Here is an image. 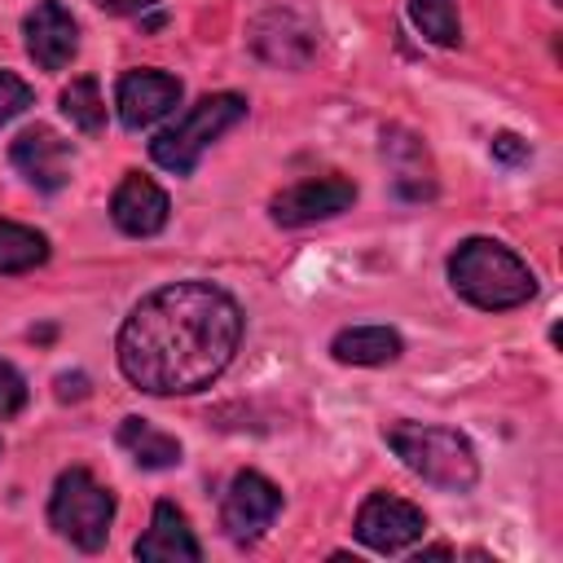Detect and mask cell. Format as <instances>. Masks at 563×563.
Wrapping results in <instances>:
<instances>
[{
    "instance_id": "e0dca14e",
    "label": "cell",
    "mask_w": 563,
    "mask_h": 563,
    "mask_svg": "<svg viewBox=\"0 0 563 563\" xmlns=\"http://www.w3.org/2000/svg\"><path fill=\"white\" fill-rule=\"evenodd\" d=\"M119 444H123V449L132 453V462L145 466V471H167V466L180 462V440L167 435V431H158V427L145 422V418H123V422H119Z\"/></svg>"
},
{
    "instance_id": "ba28073f",
    "label": "cell",
    "mask_w": 563,
    "mask_h": 563,
    "mask_svg": "<svg viewBox=\"0 0 563 563\" xmlns=\"http://www.w3.org/2000/svg\"><path fill=\"white\" fill-rule=\"evenodd\" d=\"M282 510V493L273 479H264L260 471H238L229 493H224V506H220V523L233 541H255Z\"/></svg>"
},
{
    "instance_id": "277c9868",
    "label": "cell",
    "mask_w": 563,
    "mask_h": 563,
    "mask_svg": "<svg viewBox=\"0 0 563 563\" xmlns=\"http://www.w3.org/2000/svg\"><path fill=\"white\" fill-rule=\"evenodd\" d=\"M242 119H246V97H238V92H211V97L194 101L167 132H158L154 145H150V154H154L158 167H167L176 176H189L198 167L202 150L211 141H220L229 128H238Z\"/></svg>"
},
{
    "instance_id": "8992f818",
    "label": "cell",
    "mask_w": 563,
    "mask_h": 563,
    "mask_svg": "<svg viewBox=\"0 0 563 563\" xmlns=\"http://www.w3.org/2000/svg\"><path fill=\"white\" fill-rule=\"evenodd\" d=\"M422 532H427V515L396 493H369L356 510V541L378 554H396L413 545Z\"/></svg>"
},
{
    "instance_id": "d4e9b609",
    "label": "cell",
    "mask_w": 563,
    "mask_h": 563,
    "mask_svg": "<svg viewBox=\"0 0 563 563\" xmlns=\"http://www.w3.org/2000/svg\"><path fill=\"white\" fill-rule=\"evenodd\" d=\"M97 9H106V13H141V9H150L154 0H92Z\"/></svg>"
},
{
    "instance_id": "44dd1931",
    "label": "cell",
    "mask_w": 563,
    "mask_h": 563,
    "mask_svg": "<svg viewBox=\"0 0 563 563\" xmlns=\"http://www.w3.org/2000/svg\"><path fill=\"white\" fill-rule=\"evenodd\" d=\"M31 84L26 79H18L13 70H0V128L9 123V119H18L26 106H31Z\"/></svg>"
},
{
    "instance_id": "8fae6325",
    "label": "cell",
    "mask_w": 563,
    "mask_h": 563,
    "mask_svg": "<svg viewBox=\"0 0 563 563\" xmlns=\"http://www.w3.org/2000/svg\"><path fill=\"white\" fill-rule=\"evenodd\" d=\"M176 101H180V79L167 75V70H128L119 79V92H114L119 119L132 132L136 128H150L154 119H163Z\"/></svg>"
},
{
    "instance_id": "9c48e42d",
    "label": "cell",
    "mask_w": 563,
    "mask_h": 563,
    "mask_svg": "<svg viewBox=\"0 0 563 563\" xmlns=\"http://www.w3.org/2000/svg\"><path fill=\"white\" fill-rule=\"evenodd\" d=\"M251 48L268 62V66H303L317 48V31L308 18H299L295 9H268L251 22Z\"/></svg>"
},
{
    "instance_id": "cb8c5ba5",
    "label": "cell",
    "mask_w": 563,
    "mask_h": 563,
    "mask_svg": "<svg viewBox=\"0 0 563 563\" xmlns=\"http://www.w3.org/2000/svg\"><path fill=\"white\" fill-rule=\"evenodd\" d=\"M57 396L62 400H84L88 396V378L84 374H62L57 378Z\"/></svg>"
},
{
    "instance_id": "2e32d148",
    "label": "cell",
    "mask_w": 563,
    "mask_h": 563,
    "mask_svg": "<svg viewBox=\"0 0 563 563\" xmlns=\"http://www.w3.org/2000/svg\"><path fill=\"white\" fill-rule=\"evenodd\" d=\"M400 347H405L400 334L387 325H352V330H339L330 343L334 361L343 365H387L400 356Z\"/></svg>"
},
{
    "instance_id": "7a4b0ae2",
    "label": "cell",
    "mask_w": 563,
    "mask_h": 563,
    "mask_svg": "<svg viewBox=\"0 0 563 563\" xmlns=\"http://www.w3.org/2000/svg\"><path fill=\"white\" fill-rule=\"evenodd\" d=\"M449 282L466 303H475L484 312H506L537 295L532 268L510 246H501L493 238H466L449 255Z\"/></svg>"
},
{
    "instance_id": "52a82bcc",
    "label": "cell",
    "mask_w": 563,
    "mask_h": 563,
    "mask_svg": "<svg viewBox=\"0 0 563 563\" xmlns=\"http://www.w3.org/2000/svg\"><path fill=\"white\" fill-rule=\"evenodd\" d=\"M356 202V185L347 176H308L290 189H282L273 202H268V216L286 229H299V224H317V220H330L339 211H347Z\"/></svg>"
},
{
    "instance_id": "7402d4cb",
    "label": "cell",
    "mask_w": 563,
    "mask_h": 563,
    "mask_svg": "<svg viewBox=\"0 0 563 563\" xmlns=\"http://www.w3.org/2000/svg\"><path fill=\"white\" fill-rule=\"evenodd\" d=\"M22 405H26V378L9 361H0V418L22 413Z\"/></svg>"
},
{
    "instance_id": "4fadbf2b",
    "label": "cell",
    "mask_w": 563,
    "mask_h": 563,
    "mask_svg": "<svg viewBox=\"0 0 563 563\" xmlns=\"http://www.w3.org/2000/svg\"><path fill=\"white\" fill-rule=\"evenodd\" d=\"M167 211H172L167 194L141 172H128L110 198V216L128 238H154L167 224Z\"/></svg>"
},
{
    "instance_id": "5b68a950",
    "label": "cell",
    "mask_w": 563,
    "mask_h": 563,
    "mask_svg": "<svg viewBox=\"0 0 563 563\" xmlns=\"http://www.w3.org/2000/svg\"><path fill=\"white\" fill-rule=\"evenodd\" d=\"M110 519H114V493L106 484L92 479V471L70 466L57 475L53 497H48V523L57 528V537H66L75 550H101L110 537Z\"/></svg>"
},
{
    "instance_id": "7c38bea8",
    "label": "cell",
    "mask_w": 563,
    "mask_h": 563,
    "mask_svg": "<svg viewBox=\"0 0 563 563\" xmlns=\"http://www.w3.org/2000/svg\"><path fill=\"white\" fill-rule=\"evenodd\" d=\"M9 158H13V167L35 185V189H62L66 180H70V167H75V158H70V145L53 132V128H26L18 141H13V150H9Z\"/></svg>"
},
{
    "instance_id": "30bf717a",
    "label": "cell",
    "mask_w": 563,
    "mask_h": 563,
    "mask_svg": "<svg viewBox=\"0 0 563 563\" xmlns=\"http://www.w3.org/2000/svg\"><path fill=\"white\" fill-rule=\"evenodd\" d=\"M22 35H26V53L35 57L40 70H62L75 57V48H79V22L57 0H40L26 13Z\"/></svg>"
},
{
    "instance_id": "d6986e66",
    "label": "cell",
    "mask_w": 563,
    "mask_h": 563,
    "mask_svg": "<svg viewBox=\"0 0 563 563\" xmlns=\"http://www.w3.org/2000/svg\"><path fill=\"white\" fill-rule=\"evenodd\" d=\"M409 18L422 31V40L440 48L462 44V22H457V0H409Z\"/></svg>"
},
{
    "instance_id": "3957f363",
    "label": "cell",
    "mask_w": 563,
    "mask_h": 563,
    "mask_svg": "<svg viewBox=\"0 0 563 563\" xmlns=\"http://www.w3.org/2000/svg\"><path fill=\"white\" fill-rule=\"evenodd\" d=\"M387 449L427 484L444 493H466L479 479V457L471 440L453 427H427V422H396L383 431Z\"/></svg>"
},
{
    "instance_id": "9a60e30c",
    "label": "cell",
    "mask_w": 563,
    "mask_h": 563,
    "mask_svg": "<svg viewBox=\"0 0 563 563\" xmlns=\"http://www.w3.org/2000/svg\"><path fill=\"white\" fill-rule=\"evenodd\" d=\"M136 559H145V563H198L202 545L194 541L189 519L172 501H158L145 537L136 541Z\"/></svg>"
},
{
    "instance_id": "5bb4252c",
    "label": "cell",
    "mask_w": 563,
    "mask_h": 563,
    "mask_svg": "<svg viewBox=\"0 0 563 563\" xmlns=\"http://www.w3.org/2000/svg\"><path fill=\"white\" fill-rule=\"evenodd\" d=\"M383 158L391 167V185L405 202H427L435 198V167H431V154L427 145L405 132V128H387L383 132Z\"/></svg>"
},
{
    "instance_id": "484cf974",
    "label": "cell",
    "mask_w": 563,
    "mask_h": 563,
    "mask_svg": "<svg viewBox=\"0 0 563 563\" xmlns=\"http://www.w3.org/2000/svg\"><path fill=\"white\" fill-rule=\"evenodd\" d=\"M413 559H418V563H422V559H453V550H449V545H427V550H418Z\"/></svg>"
},
{
    "instance_id": "ffe728a7",
    "label": "cell",
    "mask_w": 563,
    "mask_h": 563,
    "mask_svg": "<svg viewBox=\"0 0 563 563\" xmlns=\"http://www.w3.org/2000/svg\"><path fill=\"white\" fill-rule=\"evenodd\" d=\"M62 114H66L79 132H101V128H106V101H101V88H97L92 75L70 79V88L62 92Z\"/></svg>"
},
{
    "instance_id": "6da1fadb",
    "label": "cell",
    "mask_w": 563,
    "mask_h": 563,
    "mask_svg": "<svg viewBox=\"0 0 563 563\" xmlns=\"http://www.w3.org/2000/svg\"><path fill=\"white\" fill-rule=\"evenodd\" d=\"M242 343V308L211 282L150 290L119 330V369L136 391L189 396L211 387Z\"/></svg>"
},
{
    "instance_id": "603a6c76",
    "label": "cell",
    "mask_w": 563,
    "mask_h": 563,
    "mask_svg": "<svg viewBox=\"0 0 563 563\" xmlns=\"http://www.w3.org/2000/svg\"><path fill=\"white\" fill-rule=\"evenodd\" d=\"M493 158H501V163H523V158H528V141H519L515 132H497V136H493Z\"/></svg>"
},
{
    "instance_id": "ac0fdd59",
    "label": "cell",
    "mask_w": 563,
    "mask_h": 563,
    "mask_svg": "<svg viewBox=\"0 0 563 563\" xmlns=\"http://www.w3.org/2000/svg\"><path fill=\"white\" fill-rule=\"evenodd\" d=\"M48 260V238L40 229L0 220V273H31Z\"/></svg>"
}]
</instances>
